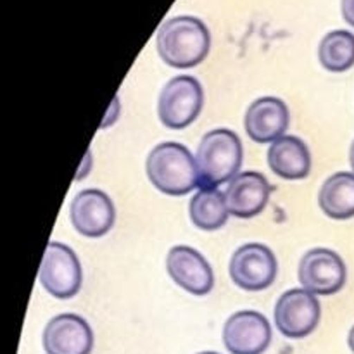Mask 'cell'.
Returning a JSON list of instances; mask_svg holds the SVG:
<instances>
[{
    "label": "cell",
    "instance_id": "1",
    "mask_svg": "<svg viewBox=\"0 0 354 354\" xmlns=\"http://www.w3.org/2000/svg\"><path fill=\"white\" fill-rule=\"evenodd\" d=\"M156 47L162 61L171 68H196L209 54L211 35L197 17L176 16L159 28Z\"/></svg>",
    "mask_w": 354,
    "mask_h": 354
},
{
    "label": "cell",
    "instance_id": "2",
    "mask_svg": "<svg viewBox=\"0 0 354 354\" xmlns=\"http://www.w3.org/2000/svg\"><path fill=\"white\" fill-rule=\"evenodd\" d=\"M152 185L166 196H187L201 185L197 161L192 152L178 142H162L156 145L145 162Z\"/></svg>",
    "mask_w": 354,
    "mask_h": 354
},
{
    "label": "cell",
    "instance_id": "3",
    "mask_svg": "<svg viewBox=\"0 0 354 354\" xmlns=\"http://www.w3.org/2000/svg\"><path fill=\"white\" fill-rule=\"evenodd\" d=\"M197 169L201 187L216 189L239 175L242 166V142L237 133L216 128L206 133L197 147Z\"/></svg>",
    "mask_w": 354,
    "mask_h": 354
},
{
    "label": "cell",
    "instance_id": "4",
    "mask_svg": "<svg viewBox=\"0 0 354 354\" xmlns=\"http://www.w3.org/2000/svg\"><path fill=\"white\" fill-rule=\"evenodd\" d=\"M204 106V90L194 76H175L161 90L158 100L159 120L171 130L192 124Z\"/></svg>",
    "mask_w": 354,
    "mask_h": 354
},
{
    "label": "cell",
    "instance_id": "5",
    "mask_svg": "<svg viewBox=\"0 0 354 354\" xmlns=\"http://www.w3.org/2000/svg\"><path fill=\"white\" fill-rule=\"evenodd\" d=\"M38 280L50 296L57 299H71L82 289L83 272L71 248L61 242H48L41 259Z\"/></svg>",
    "mask_w": 354,
    "mask_h": 354
},
{
    "label": "cell",
    "instance_id": "6",
    "mask_svg": "<svg viewBox=\"0 0 354 354\" xmlns=\"http://www.w3.org/2000/svg\"><path fill=\"white\" fill-rule=\"evenodd\" d=\"M322 308L317 296L306 289H290L275 304L277 330L289 339H303L313 334L320 324Z\"/></svg>",
    "mask_w": 354,
    "mask_h": 354
},
{
    "label": "cell",
    "instance_id": "7",
    "mask_svg": "<svg viewBox=\"0 0 354 354\" xmlns=\"http://www.w3.org/2000/svg\"><path fill=\"white\" fill-rule=\"evenodd\" d=\"M279 265L270 248L263 244H244L230 259V277L235 286L249 292L265 290L275 282Z\"/></svg>",
    "mask_w": 354,
    "mask_h": 354
},
{
    "label": "cell",
    "instance_id": "8",
    "mask_svg": "<svg viewBox=\"0 0 354 354\" xmlns=\"http://www.w3.org/2000/svg\"><path fill=\"white\" fill-rule=\"evenodd\" d=\"M297 275L308 292L315 296H332L346 286L348 270L337 252L317 248L303 256Z\"/></svg>",
    "mask_w": 354,
    "mask_h": 354
},
{
    "label": "cell",
    "instance_id": "9",
    "mask_svg": "<svg viewBox=\"0 0 354 354\" xmlns=\"http://www.w3.org/2000/svg\"><path fill=\"white\" fill-rule=\"evenodd\" d=\"M73 227L83 237L97 239L113 228L116 211L111 197L97 189H86L76 194L69 206Z\"/></svg>",
    "mask_w": 354,
    "mask_h": 354
},
{
    "label": "cell",
    "instance_id": "10",
    "mask_svg": "<svg viewBox=\"0 0 354 354\" xmlns=\"http://www.w3.org/2000/svg\"><path fill=\"white\" fill-rule=\"evenodd\" d=\"M272 342V327L258 311L232 315L223 327V344L230 354H263Z\"/></svg>",
    "mask_w": 354,
    "mask_h": 354
},
{
    "label": "cell",
    "instance_id": "11",
    "mask_svg": "<svg viewBox=\"0 0 354 354\" xmlns=\"http://www.w3.org/2000/svg\"><path fill=\"white\" fill-rule=\"evenodd\" d=\"M166 270L180 289L194 296H206L214 286V275L203 254L189 245H175L166 256Z\"/></svg>",
    "mask_w": 354,
    "mask_h": 354
},
{
    "label": "cell",
    "instance_id": "12",
    "mask_svg": "<svg viewBox=\"0 0 354 354\" xmlns=\"http://www.w3.org/2000/svg\"><path fill=\"white\" fill-rule=\"evenodd\" d=\"M44 349L47 354H90L93 332L85 318L78 315H57L45 327Z\"/></svg>",
    "mask_w": 354,
    "mask_h": 354
},
{
    "label": "cell",
    "instance_id": "13",
    "mask_svg": "<svg viewBox=\"0 0 354 354\" xmlns=\"http://www.w3.org/2000/svg\"><path fill=\"white\" fill-rule=\"evenodd\" d=\"M270 194H272V185L265 175L258 171L239 173L228 182L225 190L228 213L242 220L258 216L268 204Z\"/></svg>",
    "mask_w": 354,
    "mask_h": 354
},
{
    "label": "cell",
    "instance_id": "14",
    "mask_svg": "<svg viewBox=\"0 0 354 354\" xmlns=\"http://www.w3.org/2000/svg\"><path fill=\"white\" fill-rule=\"evenodd\" d=\"M289 107L277 97H261L245 111L244 127L249 138L258 144H270L283 137L289 128Z\"/></svg>",
    "mask_w": 354,
    "mask_h": 354
},
{
    "label": "cell",
    "instance_id": "15",
    "mask_svg": "<svg viewBox=\"0 0 354 354\" xmlns=\"http://www.w3.org/2000/svg\"><path fill=\"white\" fill-rule=\"evenodd\" d=\"M268 166L279 178L303 180L310 175L311 156L308 145L294 135H283L268 149Z\"/></svg>",
    "mask_w": 354,
    "mask_h": 354
},
{
    "label": "cell",
    "instance_id": "16",
    "mask_svg": "<svg viewBox=\"0 0 354 354\" xmlns=\"http://www.w3.org/2000/svg\"><path fill=\"white\" fill-rule=\"evenodd\" d=\"M318 204L332 220L354 216V173L339 171L328 176L320 189Z\"/></svg>",
    "mask_w": 354,
    "mask_h": 354
},
{
    "label": "cell",
    "instance_id": "17",
    "mask_svg": "<svg viewBox=\"0 0 354 354\" xmlns=\"http://www.w3.org/2000/svg\"><path fill=\"white\" fill-rule=\"evenodd\" d=\"M189 214L192 223L201 230H218L228 220L225 194L209 187H201L199 192H196V196L190 199Z\"/></svg>",
    "mask_w": 354,
    "mask_h": 354
},
{
    "label": "cell",
    "instance_id": "18",
    "mask_svg": "<svg viewBox=\"0 0 354 354\" xmlns=\"http://www.w3.org/2000/svg\"><path fill=\"white\" fill-rule=\"evenodd\" d=\"M318 59L327 71L344 73L354 66V35L348 30H334L325 35L318 47Z\"/></svg>",
    "mask_w": 354,
    "mask_h": 354
},
{
    "label": "cell",
    "instance_id": "19",
    "mask_svg": "<svg viewBox=\"0 0 354 354\" xmlns=\"http://www.w3.org/2000/svg\"><path fill=\"white\" fill-rule=\"evenodd\" d=\"M341 10L346 23L354 28V0H341Z\"/></svg>",
    "mask_w": 354,
    "mask_h": 354
},
{
    "label": "cell",
    "instance_id": "20",
    "mask_svg": "<svg viewBox=\"0 0 354 354\" xmlns=\"http://www.w3.org/2000/svg\"><path fill=\"white\" fill-rule=\"evenodd\" d=\"M348 344H349V349H351V351L354 353V325H353L351 330H349V335H348Z\"/></svg>",
    "mask_w": 354,
    "mask_h": 354
},
{
    "label": "cell",
    "instance_id": "21",
    "mask_svg": "<svg viewBox=\"0 0 354 354\" xmlns=\"http://www.w3.org/2000/svg\"><path fill=\"white\" fill-rule=\"evenodd\" d=\"M349 162H351V168H353V173H354V140L351 144V149H349Z\"/></svg>",
    "mask_w": 354,
    "mask_h": 354
},
{
    "label": "cell",
    "instance_id": "22",
    "mask_svg": "<svg viewBox=\"0 0 354 354\" xmlns=\"http://www.w3.org/2000/svg\"><path fill=\"white\" fill-rule=\"evenodd\" d=\"M197 354H220V353H214V351H203V353H197Z\"/></svg>",
    "mask_w": 354,
    "mask_h": 354
}]
</instances>
